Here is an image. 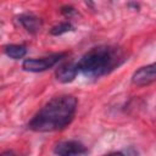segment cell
<instances>
[{"label":"cell","instance_id":"7a4b0ae2","mask_svg":"<svg viewBox=\"0 0 156 156\" xmlns=\"http://www.w3.org/2000/svg\"><path fill=\"white\" fill-rule=\"evenodd\" d=\"M123 52L115 46L100 45L90 49L78 62V71L89 78H99L121 65Z\"/></svg>","mask_w":156,"mask_h":156},{"label":"cell","instance_id":"30bf717a","mask_svg":"<svg viewBox=\"0 0 156 156\" xmlns=\"http://www.w3.org/2000/svg\"><path fill=\"white\" fill-rule=\"evenodd\" d=\"M1 156H16L11 150H6V151H4L2 154H1Z\"/></svg>","mask_w":156,"mask_h":156},{"label":"cell","instance_id":"7c38bea8","mask_svg":"<svg viewBox=\"0 0 156 156\" xmlns=\"http://www.w3.org/2000/svg\"><path fill=\"white\" fill-rule=\"evenodd\" d=\"M107 156H124L122 152H112V154H110V155H107Z\"/></svg>","mask_w":156,"mask_h":156},{"label":"cell","instance_id":"5b68a950","mask_svg":"<svg viewBox=\"0 0 156 156\" xmlns=\"http://www.w3.org/2000/svg\"><path fill=\"white\" fill-rule=\"evenodd\" d=\"M155 79H156V62L144 66V67H140L132 76L133 84L139 85V87L147 85V84L152 83Z\"/></svg>","mask_w":156,"mask_h":156},{"label":"cell","instance_id":"6da1fadb","mask_svg":"<svg viewBox=\"0 0 156 156\" xmlns=\"http://www.w3.org/2000/svg\"><path fill=\"white\" fill-rule=\"evenodd\" d=\"M76 108L77 99L74 96H55L34 115L28 123V128L40 133L61 130L72 122Z\"/></svg>","mask_w":156,"mask_h":156},{"label":"cell","instance_id":"8992f818","mask_svg":"<svg viewBox=\"0 0 156 156\" xmlns=\"http://www.w3.org/2000/svg\"><path fill=\"white\" fill-rule=\"evenodd\" d=\"M78 73H79V71H78L77 63L67 62V63L61 65L57 68V71H56V79L60 80L61 83H69V82H72L76 78V76Z\"/></svg>","mask_w":156,"mask_h":156},{"label":"cell","instance_id":"3957f363","mask_svg":"<svg viewBox=\"0 0 156 156\" xmlns=\"http://www.w3.org/2000/svg\"><path fill=\"white\" fill-rule=\"evenodd\" d=\"M65 56H66V52H58V54L49 55L46 57H40V58H27L23 61L22 67L24 71H28V72H43L54 67Z\"/></svg>","mask_w":156,"mask_h":156},{"label":"cell","instance_id":"ba28073f","mask_svg":"<svg viewBox=\"0 0 156 156\" xmlns=\"http://www.w3.org/2000/svg\"><path fill=\"white\" fill-rule=\"evenodd\" d=\"M5 54L13 58V60H18L22 58L26 54H27V49L24 45H20V44H10V45H5L4 48Z\"/></svg>","mask_w":156,"mask_h":156},{"label":"cell","instance_id":"9c48e42d","mask_svg":"<svg viewBox=\"0 0 156 156\" xmlns=\"http://www.w3.org/2000/svg\"><path fill=\"white\" fill-rule=\"evenodd\" d=\"M69 30H73V26L69 22H63V23H60L58 26H55L51 29V34L52 35H61V34L69 32Z\"/></svg>","mask_w":156,"mask_h":156},{"label":"cell","instance_id":"52a82bcc","mask_svg":"<svg viewBox=\"0 0 156 156\" xmlns=\"http://www.w3.org/2000/svg\"><path fill=\"white\" fill-rule=\"evenodd\" d=\"M18 22L29 33H37L39 30V28L41 27V23H43L39 17L30 15V13H24V15L18 16Z\"/></svg>","mask_w":156,"mask_h":156},{"label":"cell","instance_id":"277c9868","mask_svg":"<svg viewBox=\"0 0 156 156\" xmlns=\"http://www.w3.org/2000/svg\"><path fill=\"white\" fill-rule=\"evenodd\" d=\"M54 152L57 156H84L88 152V149L80 141L65 140L56 144Z\"/></svg>","mask_w":156,"mask_h":156},{"label":"cell","instance_id":"8fae6325","mask_svg":"<svg viewBox=\"0 0 156 156\" xmlns=\"http://www.w3.org/2000/svg\"><path fill=\"white\" fill-rule=\"evenodd\" d=\"M63 9H66V10H62L63 13H71V12H73V9H72L71 6H66V7H63Z\"/></svg>","mask_w":156,"mask_h":156}]
</instances>
